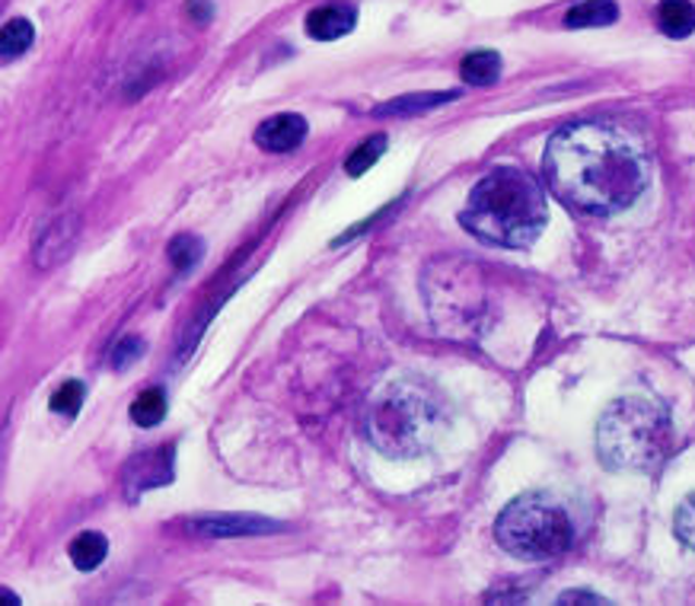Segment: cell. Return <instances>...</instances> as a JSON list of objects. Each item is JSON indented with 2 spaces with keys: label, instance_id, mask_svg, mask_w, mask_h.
Returning a JSON list of instances; mask_svg holds the SVG:
<instances>
[{
  "label": "cell",
  "instance_id": "6da1fadb",
  "mask_svg": "<svg viewBox=\"0 0 695 606\" xmlns=\"http://www.w3.org/2000/svg\"><path fill=\"white\" fill-rule=\"evenodd\" d=\"M542 175L562 205L607 217L642 198L648 189V157L615 125L577 122L549 137Z\"/></svg>",
  "mask_w": 695,
  "mask_h": 606
},
{
  "label": "cell",
  "instance_id": "7a4b0ae2",
  "mask_svg": "<svg viewBox=\"0 0 695 606\" xmlns=\"http://www.w3.org/2000/svg\"><path fill=\"white\" fill-rule=\"evenodd\" d=\"M460 223L488 246L526 250L549 223L546 192L517 167H498L478 179L460 211Z\"/></svg>",
  "mask_w": 695,
  "mask_h": 606
},
{
  "label": "cell",
  "instance_id": "3957f363",
  "mask_svg": "<svg viewBox=\"0 0 695 606\" xmlns=\"http://www.w3.org/2000/svg\"><path fill=\"white\" fill-rule=\"evenodd\" d=\"M670 412L648 396H622L597 422V453L612 473H651L673 453Z\"/></svg>",
  "mask_w": 695,
  "mask_h": 606
},
{
  "label": "cell",
  "instance_id": "277c9868",
  "mask_svg": "<svg viewBox=\"0 0 695 606\" xmlns=\"http://www.w3.org/2000/svg\"><path fill=\"white\" fill-rule=\"evenodd\" d=\"M443 422V399L422 380H390L367 402V437L380 453L395 460L431 450Z\"/></svg>",
  "mask_w": 695,
  "mask_h": 606
},
{
  "label": "cell",
  "instance_id": "5b68a950",
  "mask_svg": "<svg viewBox=\"0 0 695 606\" xmlns=\"http://www.w3.org/2000/svg\"><path fill=\"white\" fill-rule=\"evenodd\" d=\"M495 540L514 559L549 562L571 549L574 526L556 498H549L542 492H526L498 514Z\"/></svg>",
  "mask_w": 695,
  "mask_h": 606
},
{
  "label": "cell",
  "instance_id": "8992f818",
  "mask_svg": "<svg viewBox=\"0 0 695 606\" xmlns=\"http://www.w3.org/2000/svg\"><path fill=\"white\" fill-rule=\"evenodd\" d=\"M306 131H309V125H306L304 116L281 112V116L265 119L256 129V144L268 154H291V150H297L304 144Z\"/></svg>",
  "mask_w": 695,
  "mask_h": 606
},
{
  "label": "cell",
  "instance_id": "52a82bcc",
  "mask_svg": "<svg viewBox=\"0 0 695 606\" xmlns=\"http://www.w3.org/2000/svg\"><path fill=\"white\" fill-rule=\"evenodd\" d=\"M170 478H173V447H160V450H150V453H141V457L131 460L125 485H129V495L134 498L141 492L160 488Z\"/></svg>",
  "mask_w": 695,
  "mask_h": 606
},
{
  "label": "cell",
  "instance_id": "ba28073f",
  "mask_svg": "<svg viewBox=\"0 0 695 606\" xmlns=\"http://www.w3.org/2000/svg\"><path fill=\"white\" fill-rule=\"evenodd\" d=\"M195 533L202 536H215V540H223V536H259V533H275L281 530V523L275 520L256 518V514H215V518H202L188 523Z\"/></svg>",
  "mask_w": 695,
  "mask_h": 606
},
{
  "label": "cell",
  "instance_id": "9c48e42d",
  "mask_svg": "<svg viewBox=\"0 0 695 606\" xmlns=\"http://www.w3.org/2000/svg\"><path fill=\"white\" fill-rule=\"evenodd\" d=\"M357 23V10L351 3H326L306 13V33L319 43H336L348 36Z\"/></svg>",
  "mask_w": 695,
  "mask_h": 606
},
{
  "label": "cell",
  "instance_id": "30bf717a",
  "mask_svg": "<svg viewBox=\"0 0 695 606\" xmlns=\"http://www.w3.org/2000/svg\"><path fill=\"white\" fill-rule=\"evenodd\" d=\"M657 26L670 39H690L695 33V3L693 0H660Z\"/></svg>",
  "mask_w": 695,
  "mask_h": 606
},
{
  "label": "cell",
  "instance_id": "8fae6325",
  "mask_svg": "<svg viewBox=\"0 0 695 606\" xmlns=\"http://www.w3.org/2000/svg\"><path fill=\"white\" fill-rule=\"evenodd\" d=\"M619 20L615 0H581L565 13L568 29H597V26H612Z\"/></svg>",
  "mask_w": 695,
  "mask_h": 606
},
{
  "label": "cell",
  "instance_id": "7c38bea8",
  "mask_svg": "<svg viewBox=\"0 0 695 606\" xmlns=\"http://www.w3.org/2000/svg\"><path fill=\"white\" fill-rule=\"evenodd\" d=\"M460 93H412V96H399L387 106L374 109L377 119H402V116H415V112H428V109H437L450 99H456Z\"/></svg>",
  "mask_w": 695,
  "mask_h": 606
},
{
  "label": "cell",
  "instance_id": "4fadbf2b",
  "mask_svg": "<svg viewBox=\"0 0 695 606\" xmlns=\"http://www.w3.org/2000/svg\"><path fill=\"white\" fill-rule=\"evenodd\" d=\"M460 74L466 84L473 87H491L498 77H501V54L491 51V48H478V51H470L460 64Z\"/></svg>",
  "mask_w": 695,
  "mask_h": 606
},
{
  "label": "cell",
  "instance_id": "5bb4252c",
  "mask_svg": "<svg viewBox=\"0 0 695 606\" xmlns=\"http://www.w3.org/2000/svg\"><path fill=\"white\" fill-rule=\"evenodd\" d=\"M33 43H36V26H33L26 16H13V20H7L3 29H0V58L10 64V61H16L20 54H26Z\"/></svg>",
  "mask_w": 695,
  "mask_h": 606
},
{
  "label": "cell",
  "instance_id": "9a60e30c",
  "mask_svg": "<svg viewBox=\"0 0 695 606\" xmlns=\"http://www.w3.org/2000/svg\"><path fill=\"white\" fill-rule=\"evenodd\" d=\"M68 556H71V562L77 565L81 571H93V568H99V565L106 562V556H109V540H106L102 533H96V530H87V533L74 536Z\"/></svg>",
  "mask_w": 695,
  "mask_h": 606
},
{
  "label": "cell",
  "instance_id": "2e32d148",
  "mask_svg": "<svg viewBox=\"0 0 695 606\" xmlns=\"http://www.w3.org/2000/svg\"><path fill=\"white\" fill-rule=\"evenodd\" d=\"M163 415H167V392L157 390V387H150V390H144L134 402H131V422L134 425H141V428H154V425H160L163 422Z\"/></svg>",
  "mask_w": 695,
  "mask_h": 606
},
{
  "label": "cell",
  "instance_id": "e0dca14e",
  "mask_svg": "<svg viewBox=\"0 0 695 606\" xmlns=\"http://www.w3.org/2000/svg\"><path fill=\"white\" fill-rule=\"evenodd\" d=\"M387 150V134H377V137H367L361 147H354V154L345 160V173L348 175H364Z\"/></svg>",
  "mask_w": 695,
  "mask_h": 606
},
{
  "label": "cell",
  "instance_id": "ac0fdd59",
  "mask_svg": "<svg viewBox=\"0 0 695 606\" xmlns=\"http://www.w3.org/2000/svg\"><path fill=\"white\" fill-rule=\"evenodd\" d=\"M84 384L81 380H68V384H61L58 390L51 392V399H48V409L54 412V415H64V419H74L77 412H81V405H84Z\"/></svg>",
  "mask_w": 695,
  "mask_h": 606
},
{
  "label": "cell",
  "instance_id": "d6986e66",
  "mask_svg": "<svg viewBox=\"0 0 695 606\" xmlns=\"http://www.w3.org/2000/svg\"><path fill=\"white\" fill-rule=\"evenodd\" d=\"M170 259L179 271H188V268H195L198 259L205 256V243L198 240V237H192V233H182V237H175L173 243H170Z\"/></svg>",
  "mask_w": 695,
  "mask_h": 606
},
{
  "label": "cell",
  "instance_id": "ffe728a7",
  "mask_svg": "<svg viewBox=\"0 0 695 606\" xmlns=\"http://www.w3.org/2000/svg\"><path fill=\"white\" fill-rule=\"evenodd\" d=\"M673 536L695 553V492L683 498V505L673 514Z\"/></svg>",
  "mask_w": 695,
  "mask_h": 606
},
{
  "label": "cell",
  "instance_id": "44dd1931",
  "mask_svg": "<svg viewBox=\"0 0 695 606\" xmlns=\"http://www.w3.org/2000/svg\"><path fill=\"white\" fill-rule=\"evenodd\" d=\"M137 354H144V342L137 336H129V339H122L115 346V351H112V364L122 371V367H129L131 361H137Z\"/></svg>",
  "mask_w": 695,
  "mask_h": 606
},
{
  "label": "cell",
  "instance_id": "7402d4cb",
  "mask_svg": "<svg viewBox=\"0 0 695 606\" xmlns=\"http://www.w3.org/2000/svg\"><path fill=\"white\" fill-rule=\"evenodd\" d=\"M185 13H188L195 23H208V20L215 16V3H211V0H188Z\"/></svg>",
  "mask_w": 695,
  "mask_h": 606
},
{
  "label": "cell",
  "instance_id": "603a6c76",
  "mask_svg": "<svg viewBox=\"0 0 695 606\" xmlns=\"http://www.w3.org/2000/svg\"><path fill=\"white\" fill-rule=\"evenodd\" d=\"M559 604H607L603 597L597 594H584V591H571V594H562Z\"/></svg>",
  "mask_w": 695,
  "mask_h": 606
}]
</instances>
